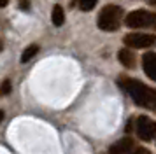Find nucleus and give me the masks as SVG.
<instances>
[{
  "instance_id": "15",
  "label": "nucleus",
  "mask_w": 156,
  "mask_h": 154,
  "mask_svg": "<svg viewBox=\"0 0 156 154\" xmlns=\"http://www.w3.org/2000/svg\"><path fill=\"white\" fill-rule=\"evenodd\" d=\"M109 154H121V152L118 151V149H116V145H114V147H111V151H109Z\"/></svg>"
},
{
  "instance_id": "14",
  "label": "nucleus",
  "mask_w": 156,
  "mask_h": 154,
  "mask_svg": "<svg viewBox=\"0 0 156 154\" xmlns=\"http://www.w3.org/2000/svg\"><path fill=\"white\" fill-rule=\"evenodd\" d=\"M20 7L27 11V9H30V2H28V0H20Z\"/></svg>"
},
{
  "instance_id": "3",
  "label": "nucleus",
  "mask_w": 156,
  "mask_h": 154,
  "mask_svg": "<svg viewBox=\"0 0 156 154\" xmlns=\"http://www.w3.org/2000/svg\"><path fill=\"white\" fill-rule=\"evenodd\" d=\"M125 23L128 28H156V12L137 9L128 14Z\"/></svg>"
},
{
  "instance_id": "18",
  "label": "nucleus",
  "mask_w": 156,
  "mask_h": 154,
  "mask_svg": "<svg viewBox=\"0 0 156 154\" xmlns=\"http://www.w3.org/2000/svg\"><path fill=\"white\" fill-rule=\"evenodd\" d=\"M149 4H151V5H156V0H149Z\"/></svg>"
},
{
  "instance_id": "17",
  "label": "nucleus",
  "mask_w": 156,
  "mask_h": 154,
  "mask_svg": "<svg viewBox=\"0 0 156 154\" xmlns=\"http://www.w3.org/2000/svg\"><path fill=\"white\" fill-rule=\"evenodd\" d=\"M2 119H4V110H0V123H2Z\"/></svg>"
},
{
  "instance_id": "10",
  "label": "nucleus",
  "mask_w": 156,
  "mask_h": 154,
  "mask_svg": "<svg viewBox=\"0 0 156 154\" xmlns=\"http://www.w3.org/2000/svg\"><path fill=\"white\" fill-rule=\"evenodd\" d=\"M37 53H39V46H37V44H32V46H28V47L23 51L21 61H23V63L30 61V60H32V58H34V56L37 54Z\"/></svg>"
},
{
  "instance_id": "5",
  "label": "nucleus",
  "mask_w": 156,
  "mask_h": 154,
  "mask_svg": "<svg viewBox=\"0 0 156 154\" xmlns=\"http://www.w3.org/2000/svg\"><path fill=\"white\" fill-rule=\"evenodd\" d=\"M137 135L144 142H149L156 137V123L147 116H140L137 119Z\"/></svg>"
},
{
  "instance_id": "9",
  "label": "nucleus",
  "mask_w": 156,
  "mask_h": 154,
  "mask_svg": "<svg viewBox=\"0 0 156 154\" xmlns=\"http://www.w3.org/2000/svg\"><path fill=\"white\" fill-rule=\"evenodd\" d=\"M116 149L121 154H132L133 152V140L132 138H123L119 144H116Z\"/></svg>"
},
{
  "instance_id": "8",
  "label": "nucleus",
  "mask_w": 156,
  "mask_h": 154,
  "mask_svg": "<svg viewBox=\"0 0 156 154\" xmlns=\"http://www.w3.org/2000/svg\"><path fill=\"white\" fill-rule=\"evenodd\" d=\"M51 19H53V25H55V26H62V25L65 23V12H63V9H62L60 5H55V7H53Z\"/></svg>"
},
{
  "instance_id": "2",
  "label": "nucleus",
  "mask_w": 156,
  "mask_h": 154,
  "mask_svg": "<svg viewBox=\"0 0 156 154\" xmlns=\"http://www.w3.org/2000/svg\"><path fill=\"white\" fill-rule=\"evenodd\" d=\"M123 9L119 5H105L98 14V28L104 32H114L121 25Z\"/></svg>"
},
{
  "instance_id": "19",
  "label": "nucleus",
  "mask_w": 156,
  "mask_h": 154,
  "mask_svg": "<svg viewBox=\"0 0 156 154\" xmlns=\"http://www.w3.org/2000/svg\"><path fill=\"white\" fill-rule=\"evenodd\" d=\"M2 49H4V44H2V40H0V51H2Z\"/></svg>"
},
{
  "instance_id": "4",
  "label": "nucleus",
  "mask_w": 156,
  "mask_h": 154,
  "mask_svg": "<svg viewBox=\"0 0 156 154\" xmlns=\"http://www.w3.org/2000/svg\"><path fill=\"white\" fill-rule=\"evenodd\" d=\"M125 44L132 49H144L156 46V35L151 33H128L125 39Z\"/></svg>"
},
{
  "instance_id": "16",
  "label": "nucleus",
  "mask_w": 156,
  "mask_h": 154,
  "mask_svg": "<svg viewBox=\"0 0 156 154\" xmlns=\"http://www.w3.org/2000/svg\"><path fill=\"white\" fill-rule=\"evenodd\" d=\"M7 2H9V0H0V7H5V5H7Z\"/></svg>"
},
{
  "instance_id": "7",
  "label": "nucleus",
  "mask_w": 156,
  "mask_h": 154,
  "mask_svg": "<svg viewBox=\"0 0 156 154\" xmlns=\"http://www.w3.org/2000/svg\"><path fill=\"white\" fill-rule=\"evenodd\" d=\"M119 61L125 65V67H128V68H132L135 65V54L130 51V49H121L119 51Z\"/></svg>"
},
{
  "instance_id": "20",
  "label": "nucleus",
  "mask_w": 156,
  "mask_h": 154,
  "mask_svg": "<svg viewBox=\"0 0 156 154\" xmlns=\"http://www.w3.org/2000/svg\"><path fill=\"white\" fill-rule=\"evenodd\" d=\"M154 138H156V137H154Z\"/></svg>"
},
{
  "instance_id": "12",
  "label": "nucleus",
  "mask_w": 156,
  "mask_h": 154,
  "mask_svg": "<svg viewBox=\"0 0 156 154\" xmlns=\"http://www.w3.org/2000/svg\"><path fill=\"white\" fill-rule=\"evenodd\" d=\"M0 91H2V93H9V91H11V82H9V81H5V82L2 84Z\"/></svg>"
},
{
  "instance_id": "6",
  "label": "nucleus",
  "mask_w": 156,
  "mask_h": 154,
  "mask_svg": "<svg viewBox=\"0 0 156 154\" xmlns=\"http://www.w3.org/2000/svg\"><path fill=\"white\" fill-rule=\"evenodd\" d=\"M142 68L149 79L156 81V53H147L142 58Z\"/></svg>"
},
{
  "instance_id": "11",
  "label": "nucleus",
  "mask_w": 156,
  "mask_h": 154,
  "mask_svg": "<svg viewBox=\"0 0 156 154\" xmlns=\"http://www.w3.org/2000/svg\"><path fill=\"white\" fill-rule=\"evenodd\" d=\"M97 5V0H79V9L81 11H91Z\"/></svg>"
},
{
  "instance_id": "1",
  "label": "nucleus",
  "mask_w": 156,
  "mask_h": 154,
  "mask_svg": "<svg viewBox=\"0 0 156 154\" xmlns=\"http://www.w3.org/2000/svg\"><path fill=\"white\" fill-rule=\"evenodd\" d=\"M121 86L137 105L146 107V109H156V89L142 84L137 79H123Z\"/></svg>"
},
{
  "instance_id": "13",
  "label": "nucleus",
  "mask_w": 156,
  "mask_h": 154,
  "mask_svg": "<svg viewBox=\"0 0 156 154\" xmlns=\"http://www.w3.org/2000/svg\"><path fill=\"white\" fill-rule=\"evenodd\" d=\"M132 154H151L147 151V149H142V147H139V149H133V152Z\"/></svg>"
}]
</instances>
